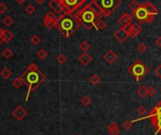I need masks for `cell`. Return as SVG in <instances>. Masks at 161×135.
I'll return each instance as SVG.
<instances>
[{
	"mask_svg": "<svg viewBox=\"0 0 161 135\" xmlns=\"http://www.w3.org/2000/svg\"><path fill=\"white\" fill-rule=\"evenodd\" d=\"M155 45H157V47L161 48V36H159L157 39L155 40Z\"/></svg>",
	"mask_w": 161,
	"mask_h": 135,
	"instance_id": "42",
	"label": "cell"
},
{
	"mask_svg": "<svg viewBox=\"0 0 161 135\" xmlns=\"http://www.w3.org/2000/svg\"><path fill=\"white\" fill-rule=\"evenodd\" d=\"M77 135H83V134H80V133H79V134H77Z\"/></svg>",
	"mask_w": 161,
	"mask_h": 135,
	"instance_id": "46",
	"label": "cell"
},
{
	"mask_svg": "<svg viewBox=\"0 0 161 135\" xmlns=\"http://www.w3.org/2000/svg\"><path fill=\"white\" fill-rule=\"evenodd\" d=\"M2 30V29H1V27H0V31H1Z\"/></svg>",
	"mask_w": 161,
	"mask_h": 135,
	"instance_id": "47",
	"label": "cell"
},
{
	"mask_svg": "<svg viewBox=\"0 0 161 135\" xmlns=\"http://www.w3.org/2000/svg\"><path fill=\"white\" fill-rule=\"evenodd\" d=\"M48 6L56 14H62L64 13V8L59 0H50L49 3H48Z\"/></svg>",
	"mask_w": 161,
	"mask_h": 135,
	"instance_id": "9",
	"label": "cell"
},
{
	"mask_svg": "<svg viewBox=\"0 0 161 135\" xmlns=\"http://www.w3.org/2000/svg\"><path fill=\"white\" fill-rule=\"evenodd\" d=\"M143 119H149L151 122V124L155 128V134H161V100L156 104L154 109H152L150 111V113H148V115L138 118V119H135L132 122H138L140 120H143Z\"/></svg>",
	"mask_w": 161,
	"mask_h": 135,
	"instance_id": "4",
	"label": "cell"
},
{
	"mask_svg": "<svg viewBox=\"0 0 161 135\" xmlns=\"http://www.w3.org/2000/svg\"><path fill=\"white\" fill-rule=\"evenodd\" d=\"M80 27V22L74 14L64 13L60 14L55 21V27L59 30L64 38H69Z\"/></svg>",
	"mask_w": 161,
	"mask_h": 135,
	"instance_id": "3",
	"label": "cell"
},
{
	"mask_svg": "<svg viewBox=\"0 0 161 135\" xmlns=\"http://www.w3.org/2000/svg\"><path fill=\"white\" fill-rule=\"evenodd\" d=\"M25 11L28 13V14H33L35 13V7L32 5V4H29V5H27L26 8H25Z\"/></svg>",
	"mask_w": 161,
	"mask_h": 135,
	"instance_id": "27",
	"label": "cell"
},
{
	"mask_svg": "<svg viewBox=\"0 0 161 135\" xmlns=\"http://www.w3.org/2000/svg\"><path fill=\"white\" fill-rule=\"evenodd\" d=\"M102 58H103L104 61L108 63V64H112V63H114L117 59H119V56L114 50L110 49V50H108V51H106L105 53H104Z\"/></svg>",
	"mask_w": 161,
	"mask_h": 135,
	"instance_id": "10",
	"label": "cell"
},
{
	"mask_svg": "<svg viewBox=\"0 0 161 135\" xmlns=\"http://www.w3.org/2000/svg\"><path fill=\"white\" fill-rule=\"evenodd\" d=\"M78 61L82 63L83 66H87L92 62V57L86 52H83L80 56L78 58Z\"/></svg>",
	"mask_w": 161,
	"mask_h": 135,
	"instance_id": "15",
	"label": "cell"
},
{
	"mask_svg": "<svg viewBox=\"0 0 161 135\" xmlns=\"http://www.w3.org/2000/svg\"><path fill=\"white\" fill-rule=\"evenodd\" d=\"M91 102H92V100H91L89 96H83L82 98H80V104L84 107L89 106L91 104Z\"/></svg>",
	"mask_w": 161,
	"mask_h": 135,
	"instance_id": "24",
	"label": "cell"
},
{
	"mask_svg": "<svg viewBox=\"0 0 161 135\" xmlns=\"http://www.w3.org/2000/svg\"><path fill=\"white\" fill-rule=\"evenodd\" d=\"M30 42L33 45H39L40 43H41V38H40L38 35L35 34V35H33V36H31Z\"/></svg>",
	"mask_w": 161,
	"mask_h": 135,
	"instance_id": "32",
	"label": "cell"
},
{
	"mask_svg": "<svg viewBox=\"0 0 161 135\" xmlns=\"http://www.w3.org/2000/svg\"><path fill=\"white\" fill-rule=\"evenodd\" d=\"M27 114H28V112L22 106H17L13 112V115L17 119L18 121H22L23 119L27 116Z\"/></svg>",
	"mask_w": 161,
	"mask_h": 135,
	"instance_id": "12",
	"label": "cell"
},
{
	"mask_svg": "<svg viewBox=\"0 0 161 135\" xmlns=\"http://www.w3.org/2000/svg\"><path fill=\"white\" fill-rule=\"evenodd\" d=\"M141 30H142V27L138 23L132 24V27H131V31H130V37L135 39L136 37H138L140 34Z\"/></svg>",
	"mask_w": 161,
	"mask_h": 135,
	"instance_id": "14",
	"label": "cell"
},
{
	"mask_svg": "<svg viewBox=\"0 0 161 135\" xmlns=\"http://www.w3.org/2000/svg\"><path fill=\"white\" fill-rule=\"evenodd\" d=\"M64 8V13L73 14L82 7L86 0H59Z\"/></svg>",
	"mask_w": 161,
	"mask_h": 135,
	"instance_id": "8",
	"label": "cell"
},
{
	"mask_svg": "<svg viewBox=\"0 0 161 135\" xmlns=\"http://www.w3.org/2000/svg\"><path fill=\"white\" fill-rule=\"evenodd\" d=\"M23 84H24V83H23L22 79L20 78H15V79H13V86L15 87L16 89L20 88V87H21Z\"/></svg>",
	"mask_w": 161,
	"mask_h": 135,
	"instance_id": "31",
	"label": "cell"
},
{
	"mask_svg": "<svg viewBox=\"0 0 161 135\" xmlns=\"http://www.w3.org/2000/svg\"><path fill=\"white\" fill-rule=\"evenodd\" d=\"M20 78L22 79L24 84L28 87V94L26 96V101H28L30 93L37 89L46 80L47 77L39 70L35 63L31 62L28 66L27 70L20 76Z\"/></svg>",
	"mask_w": 161,
	"mask_h": 135,
	"instance_id": "2",
	"label": "cell"
},
{
	"mask_svg": "<svg viewBox=\"0 0 161 135\" xmlns=\"http://www.w3.org/2000/svg\"><path fill=\"white\" fill-rule=\"evenodd\" d=\"M114 37L118 40V41L119 43H124L126 41V40L130 37V35H129L125 30L123 29V27H121L120 29H119L118 30H116L115 32H114Z\"/></svg>",
	"mask_w": 161,
	"mask_h": 135,
	"instance_id": "11",
	"label": "cell"
},
{
	"mask_svg": "<svg viewBox=\"0 0 161 135\" xmlns=\"http://www.w3.org/2000/svg\"><path fill=\"white\" fill-rule=\"evenodd\" d=\"M136 113L138 114H139V115H144L145 113H146V112H147V110H146V108L143 106V105H140L138 109H136Z\"/></svg>",
	"mask_w": 161,
	"mask_h": 135,
	"instance_id": "35",
	"label": "cell"
},
{
	"mask_svg": "<svg viewBox=\"0 0 161 135\" xmlns=\"http://www.w3.org/2000/svg\"><path fill=\"white\" fill-rule=\"evenodd\" d=\"M138 5H139V3L136 1V0H133V1L129 4V8H130L132 10H135L136 8L138 7Z\"/></svg>",
	"mask_w": 161,
	"mask_h": 135,
	"instance_id": "38",
	"label": "cell"
},
{
	"mask_svg": "<svg viewBox=\"0 0 161 135\" xmlns=\"http://www.w3.org/2000/svg\"><path fill=\"white\" fill-rule=\"evenodd\" d=\"M155 76L157 77L158 78L161 79V64H159V65L155 69Z\"/></svg>",
	"mask_w": 161,
	"mask_h": 135,
	"instance_id": "39",
	"label": "cell"
},
{
	"mask_svg": "<svg viewBox=\"0 0 161 135\" xmlns=\"http://www.w3.org/2000/svg\"><path fill=\"white\" fill-rule=\"evenodd\" d=\"M160 93H161V88H160Z\"/></svg>",
	"mask_w": 161,
	"mask_h": 135,
	"instance_id": "48",
	"label": "cell"
},
{
	"mask_svg": "<svg viewBox=\"0 0 161 135\" xmlns=\"http://www.w3.org/2000/svg\"><path fill=\"white\" fill-rule=\"evenodd\" d=\"M0 75H1V77H2L3 78L9 79V78L11 77V71L9 68H4V69L1 71V73H0Z\"/></svg>",
	"mask_w": 161,
	"mask_h": 135,
	"instance_id": "25",
	"label": "cell"
},
{
	"mask_svg": "<svg viewBox=\"0 0 161 135\" xmlns=\"http://www.w3.org/2000/svg\"><path fill=\"white\" fill-rule=\"evenodd\" d=\"M45 17L47 19H50V20H54V21H56V19L58 18L57 14H56L54 11H48V13L45 15Z\"/></svg>",
	"mask_w": 161,
	"mask_h": 135,
	"instance_id": "34",
	"label": "cell"
},
{
	"mask_svg": "<svg viewBox=\"0 0 161 135\" xmlns=\"http://www.w3.org/2000/svg\"><path fill=\"white\" fill-rule=\"evenodd\" d=\"M15 1L17 4H19V5H22V4H24L26 2V0H15Z\"/></svg>",
	"mask_w": 161,
	"mask_h": 135,
	"instance_id": "43",
	"label": "cell"
},
{
	"mask_svg": "<svg viewBox=\"0 0 161 135\" xmlns=\"http://www.w3.org/2000/svg\"><path fill=\"white\" fill-rule=\"evenodd\" d=\"M90 47H91L90 43H88L87 41H83L79 45V48L82 50L83 52H87V51L90 49Z\"/></svg>",
	"mask_w": 161,
	"mask_h": 135,
	"instance_id": "22",
	"label": "cell"
},
{
	"mask_svg": "<svg viewBox=\"0 0 161 135\" xmlns=\"http://www.w3.org/2000/svg\"><path fill=\"white\" fill-rule=\"evenodd\" d=\"M47 51L45 50V49H40L38 52H37V57L40 59H45L47 57Z\"/></svg>",
	"mask_w": 161,
	"mask_h": 135,
	"instance_id": "26",
	"label": "cell"
},
{
	"mask_svg": "<svg viewBox=\"0 0 161 135\" xmlns=\"http://www.w3.org/2000/svg\"><path fill=\"white\" fill-rule=\"evenodd\" d=\"M74 14L80 22V26H83L86 30H90L95 27V24L99 19H102V11L97 6L94 0H91L82 9L78 10Z\"/></svg>",
	"mask_w": 161,
	"mask_h": 135,
	"instance_id": "1",
	"label": "cell"
},
{
	"mask_svg": "<svg viewBox=\"0 0 161 135\" xmlns=\"http://www.w3.org/2000/svg\"><path fill=\"white\" fill-rule=\"evenodd\" d=\"M156 93H157V90H156L155 87H154V86L148 87V94H149L150 97H154V96H155Z\"/></svg>",
	"mask_w": 161,
	"mask_h": 135,
	"instance_id": "37",
	"label": "cell"
},
{
	"mask_svg": "<svg viewBox=\"0 0 161 135\" xmlns=\"http://www.w3.org/2000/svg\"><path fill=\"white\" fill-rule=\"evenodd\" d=\"M145 4H146V7H147V9L149 10V13H151V15L155 17V15H157V13H158V10L156 9V7L153 3H151L150 1L146 2Z\"/></svg>",
	"mask_w": 161,
	"mask_h": 135,
	"instance_id": "17",
	"label": "cell"
},
{
	"mask_svg": "<svg viewBox=\"0 0 161 135\" xmlns=\"http://www.w3.org/2000/svg\"><path fill=\"white\" fill-rule=\"evenodd\" d=\"M2 56L5 59H10L11 56H13V51H11L10 48H5L2 51Z\"/></svg>",
	"mask_w": 161,
	"mask_h": 135,
	"instance_id": "29",
	"label": "cell"
},
{
	"mask_svg": "<svg viewBox=\"0 0 161 135\" xmlns=\"http://www.w3.org/2000/svg\"><path fill=\"white\" fill-rule=\"evenodd\" d=\"M43 23H44V25H45V27H47V29H52L53 27H55V21L54 20L47 19L46 17H44Z\"/></svg>",
	"mask_w": 161,
	"mask_h": 135,
	"instance_id": "23",
	"label": "cell"
},
{
	"mask_svg": "<svg viewBox=\"0 0 161 135\" xmlns=\"http://www.w3.org/2000/svg\"><path fill=\"white\" fill-rule=\"evenodd\" d=\"M106 26H107V24L104 22L102 19H99L95 24V29L97 30H103L106 27Z\"/></svg>",
	"mask_w": 161,
	"mask_h": 135,
	"instance_id": "20",
	"label": "cell"
},
{
	"mask_svg": "<svg viewBox=\"0 0 161 135\" xmlns=\"http://www.w3.org/2000/svg\"><path fill=\"white\" fill-rule=\"evenodd\" d=\"M133 16L136 19V21L140 24H151L155 20V17L151 15L146 7V4L141 3L135 10H133Z\"/></svg>",
	"mask_w": 161,
	"mask_h": 135,
	"instance_id": "7",
	"label": "cell"
},
{
	"mask_svg": "<svg viewBox=\"0 0 161 135\" xmlns=\"http://www.w3.org/2000/svg\"><path fill=\"white\" fill-rule=\"evenodd\" d=\"M8 7L4 3H0V14L5 13V11H7Z\"/></svg>",
	"mask_w": 161,
	"mask_h": 135,
	"instance_id": "40",
	"label": "cell"
},
{
	"mask_svg": "<svg viewBox=\"0 0 161 135\" xmlns=\"http://www.w3.org/2000/svg\"><path fill=\"white\" fill-rule=\"evenodd\" d=\"M138 50L139 51L140 53H145L148 50V46L146 43H140L139 45H138Z\"/></svg>",
	"mask_w": 161,
	"mask_h": 135,
	"instance_id": "33",
	"label": "cell"
},
{
	"mask_svg": "<svg viewBox=\"0 0 161 135\" xmlns=\"http://www.w3.org/2000/svg\"><path fill=\"white\" fill-rule=\"evenodd\" d=\"M133 21V16L128 13H123L118 20V23L119 24L120 27H124L126 25H130Z\"/></svg>",
	"mask_w": 161,
	"mask_h": 135,
	"instance_id": "13",
	"label": "cell"
},
{
	"mask_svg": "<svg viewBox=\"0 0 161 135\" xmlns=\"http://www.w3.org/2000/svg\"><path fill=\"white\" fill-rule=\"evenodd\" d=\"M36 2H37L38 4H43V3H45L46 0H35Z\"/></svg>",
	"mask_w": 161,
	"mask_h": 135,
	"instance_id": "45",
	"label": "cell"
},
{
	"mask_svg": "<svg viewBox=\"0 0 161 135\" xmlns=\"http://www.w3.org/2000/svg\"><path fill=\"white\" fill-rule=\"evenodd\" d=\"M136 93H138V94L142 98H146L149 94H148V87H146L145 85H142L140 86L139 88L138 89V91H136Z\"/></svg>",
	"mask_w": 161,
	"mask_h": 135,
	"instance_id": "19",
	"label": "cell"
},
{
	"mask_svg": "<svg viewBox=\"0 0 161 135\" xmlns=\"http://www.w3.org/2000/svg\"><path fill=\"white\" fill-rule=\"evenodd\" d=\"M123 27V29L126 31V32L130 35V31H131V27H132V25L130 24V25H126V26H124V27Z\"/></svg>",
	"mask_w": 161,
	"mask_h": 135,
	"instance_id": "41",
	"label": "cell"
},
{
	"mask_svg": "<svg viewBox=\"0 0 161 135\" xmlns=\"http://www.w3.org/2000/svg\"><path fill=\"white\" fill-rule=\"evenodd\" d=\"M3 30V29H2ZM2 30L0 31V45H2V43H4V40H3V38H2Z\"/></svg>",
	"mask_w": 161,
	"mask_h": 135,
	"instance_id": "44",
	"label": "cell"
},
{
	"mask_svg": "<svg viewBox=\"0 0 161 135\" xmlns=\"http://www.w3.org/2000/svg\"><path fill=\"white\" fill-rule=\"evenodd\" d=\"M133 123L132 121H129V120H126L125 122L123 123V125H122V127H123V129H126V130H130L132 128H133Z\"/></svg>",
	"mask_w": 161,
	"mask_h": 135,
	"instance_id": "36",
	"label": "cell"
},
{
	"mask_svg": "<svg viewBox=\"0 0 161 135\" xmlns=\"http://www.w3.org/2000/svg\"><path fill=\"white\" fill-rule=\"evenodd\" d=\"M127 72L136 79V81L139 82L145 76L149 74L150 69L141 59H138L128 67Z\"/></svg>",
	"mask_w": 161,
	"mask_h": 135,
	"instance_id": "5",
	"label": "cell"
},
{
	"mask_svg": "<svg viewBox=\"0 0 161 135\" xmlns=\"http://www.w3.org/2000/svg\"><path fill=\"white\" fill-rule=\"evenodd\" d=\"M107 132H108V133H109L110 135H119L120 129H119V125L117 124V123L112 122V123H110V125L108 126Z\"/></svg>",
	"mask_w": 161,
	"mask_h": 135,
	"instance_id": "16",
	"label": "cell"
},
{
	"mask_svg": "<svg viewBox=\"0 0 161 135\" xmlns=\"http://www.w3.org/2000/svg\"><path fill=\"white\" fill-rule=\"evenodd\" d=\"M56 61L58 62L59 64H64V63H66V55H64L63 53L59 54L58 56H57V58H56Z\"/></svg>",
	"mask_w": 161,
	"mask_h": 135,
	"instance_id": "30",
	"label": "cell"
},
{
	"mask_svg": "<svg viewBox=\"0 0 161 135\" xmlns=\"http://www.w3.org/2000/svg\"><path fill=\"white\" fill-rule=\"evenodd\" d=\"M100 81H102V79H100V78L97 74H93L89 78V82L91 83L92 85H94V86H97L98 84H100Z\"/></svg>",
	"mask_w": 161,
	"mask_h": 135,
	"instance_id": "21",
	"label": "cell"
},
{
	"mask_svg": "<svg viewBox=\"0 0 161 135\" xmlns=\"http://www.w3.org/2000/svg\"><path fill=\"white\" fill-rule=\"evenodd\" d=\"M102 11V17H109L121 5V0H94Z\"/></svg>",
	"mask_w": 161,
	"mask_h": 135,
	"instance_id": "6",
	"label": "cell"
},
{
	"mask_svg": "<svg viewBox=\"0 0 161 135\" xmlns=\"http://www.w3.org/2000/svg\"><path fill=\"white\" fill-rule=\"evenodd\" d=\"M2 38L5 43H9L11 40L13 38V34L11 33L9 29H3L2 30Z\"/></svg>",
	"mask_w": 161,
	"mask_h": 135,
	"instance_id": "18",
	"label": "cell"
},
{
	"mask_svg": "<svg viewBox=\"0 0 161 135\" xmlns=\"http://www.w3.org/2000/svg\"><path fill=\"white\" fill-rule=\"evenodd\" d=\"M3 24L6 27H11L13 24V19L11 18V16H9V15H8V16H6L5 18L3 19Z\"/></svg>",
	"mask_w": 161,
	"mask_h": 135,
	"instance_id": "28",
	"label": "cell"
}]
</instances>
